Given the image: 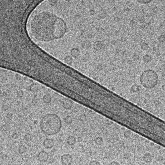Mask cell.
<instances>
[{
	"label": "cell",
	"mask_w": 165,
	"mask_h": 165,
	"mask_svg": "<svg viewBox=\"0 0 165 165\" xmlns=\"http://www.w3.org/2000/svg\"><path fill=\"white\" fill-rule=\"evenodd\" d=\"M152 57L148 54H146L143 57V61L146 64H148L152 61Z\"/></svg>",
	"instance_id": "4fadbf2b"
},
{
	"label": "cell",
	"mask_w": 165,
	"mask_h": 165,
	"mask_svg": "<svg viewBox=\"0 0 165 165\" xmlns=\"http://www.w3.org/2000/svg\"><path fill=\"white\" fill-rule=\"evenodd\" d=\"M64 121H65V123L67 125H70L72 123L73 120H72V118L70 116H67L65 118Z\"/></svg>",
	"instance_id": "ac0fdd59"
},
{
	"label": "cell",
	"mask_w": 165,
	"mask_h": 165,
	"mask_svg": "<svg viewBox=\"0 0 165 165\" xmlns=\"http://www.w3.org/2000/svg\"><path fill=\"white\" fill-rule=\"evenodd\" d=\"M33 139V135L30 133H26L24 136V139L27 142H30Z\"/></svg>",
	"instance_id": "e0dca14e"
},
{
	"label": "cell",
	"mask_w": 165,
	"mask_h": 165,
	"mask_svg": "<svg viewBox=\"0 0 165 165\" xmlns=\"http://www.w3.org/2000/svg\"><path fill=\"white\" fill-rule=\"evenodd\" d=\"M158 75L152 70H147L143 71L140 76L141 85L146 89H152L158 82Z\"/></svg>",
	"instance_id": "3957f363"
},
{
	"label": "cell",
	"mask_w": 165,
	"mask_h": 165,
	"mask_svg": "<svg viewBox=\"0 0 165 165\" xmlns=\"http://www.w3.org/2000/svg\"><path fill=\"white\" fill-rule=\"evenodd\" d=\"M89 164L90 165H101V163L97 160H92V161H90V163H89Z\"/></svg>",
	"instance_id": "cb8c5ba5"
},
{
	"label": "cell",
	"mask_w": 165,
	"mask_h": 165,
	"mask_svg": "<svg viewBox=\"0 0 165 165\" xmlns=\"http://www.w3.org/2000/svg\"><path fill=\"white\" fill-rule=\"evenodd\" d=\"M94 141H95L96 144L98 145V146H100L103 143V139L102 137H101L100 136H98L95 138Z\"/></svg>",
	"instance_id": "2e32d148"
},
{
	"label": "cell",
	"mask_w": 165,
	"mask_h": 165,
	"mask_svg": "<svg viewBox=\"0 0 165 165\" xmlns=\"http://www.w3.org/2000/svg\"><path fill=\"white\" fill-rule=\"evenodd\" d=\"M62 107L66 110H69L72 107L73 102L72 101L69 99H65L62 102Z\"/></svg>",
	"instance_id": "8992f818"
},
{
	"label": "cell",
	"mask_w": 165,
	"mask_h": 165,
	"mask_svg": "<svg viewBox=\"0 0 165 165\" xmlns=\"http://www.w3.org/2000/svg\"><path fill=\"white\" fill-rule=\"evenodd\" d=\"M80 54V51L77 48H74L70 51L71 56L74 58H77Z\"/></svg>",
	"instance_id": "30bf717a"
},
{
	"label": "cell",
	"mask_w": 165,
	"mask_h": 165,
	"mask_svg": "<svg viewBox=\"0 0 165 165\" xmlns=\"http://www.w3.org/2000/svg\"><path fill=\"white\" fill-rule=\"evenodd\" d=\"M16 77H17V79H18V80H20L21 79V76L19 75H17V74L16 75Z\"/></svg>",
	"instance_id": "1f68e13d"
},
{
	"label": "cell",
	"mask_w": 165,
	"mask_h": 165,
	"mask_svg": "<svg viewBox=\"0 0 165 165\" xmlns=\"http://www.w3.org/2000/svg\"><path fill=\"white\" fill-rule=\"evenodd\" d=\"M77 149H78V150H79V152H82V151H83V150H84V148H83L82 145H79V146H78V148H77Z\"/></svg>",
	"instance_id": "f1b7e54d"
},
{
	"label": "cell",
	"mask_w": 165,
	"mask_h": 165,
	"mask_svg": "<svg viewBox=\"0 0 165 165\" xmlns=\"http://www.w3.org/2000/svg\"><path fill=\"white\" fill-rule=\"evenodd\" d=\"M131 134H132V133H131L130 131L127 130V131L125 132L124 133V136L126 138H128L131 135Z\"/></svg>",
	"instance_id": "603a6c76"
},
{
	"label": "cell",
	"mask_w": 165,
	"mask_h": 165,
	"mask_svg": "<svg viewBox=\"0 0 165 165\" xmlns=\"http://www.w3.org/2000/svg\"><path fill=\"white\" fill-rule=\"evenodd\" d=\"M40 128L42 132L49 136L56 135L62 128V121L55 114H48L42 118Z\"/></svg>",
	"instance_id": "7a4b0ae2"
},
{
	"label": "cell",
	"mask_w": 165,
	"mask_h": 165,
	"mask_svg": "<svg viewBox=\"0 0 165 165\" xmlns=\"http://www.w3.org/2000/svg\"><path fill=\"white\" fill-rule=\"evenodd\" d=\"M149 46L147 43H145V42L143 43L141 45V49L143 51H147L149 49Z\"/></svg>",
	"instance_id": "44dd1931"
},
{
	"label": "cell",
	"mask_w": 165,
	"mask_h": 165,
	"mask_svg": "<svg viewBox=\"0 0 165 165\" xmlns=\"http://www.w3.org/2000/svg\"><path fill=\"white\" fill-rule=\"evenodd\" d=\"M158 40L159 42L160 43H163L165 41V36L164 35H160L158 38Z\"/></svg>",
	"instance_id": "7402d4cb"
},
{
	"label": "cell",
	"mask_w": 165,
	"mask_h": 165,
	"mask_svg": "<svg viewBox=\"0 0 165 165\" xmlns=\"http://www.w3.org/2000/svg\"><path fill=\"white\" fill-rule=\"evenodd\" d=\"M62 165H71L73 160L72 157L69 154H65L61 158Z\"/></svg>",
	"instance_id": "277c9868"
},
{
	"label": "cell",
	"mask_w": 165,
	"mask_h": 165,
	"mask_svg": "<svg viewBox=\"0 0 165 165\" xmlns=\"http://www.w3.org/2000/svg\"><path fill=\"white\" fill-rule=\"evenodd\" d=\"M42 100H43V101L44 103L48 104H49L51 102L52 97L49 94H47L44 95V96L43 97Z\"/></svg>",
	"instance_id": "8fae6325"
},
{
	"label": "cell",
	"mask_w": 165,
	"mask_h": 165,
	"mask_svg": "<svg viewBox=\"0 0 165 165\" xmlns=\"http://www.w3.org/2000/svg\"><path fill=\"white\" fill-rule=\"evenodd\" d=\"M153 159L152 155L149 153L145 154L142 157V160L146 163H150L152 162Z\"/></svg>",
	"instance_id": "ba28073f"
},
{
	"label": "cell",
	"mask_w": 165,
	"mask_h": 165,
	"mask_svg": "<svg viewBox=\"0 0 165 165\" xmlns=\"http://www.w3.org/2000/svg\"><path fill=\"white\" fill-rule=\"evenodd\" d=\"M79 120L81 122H84V121H85V120H86V117L84 115H81V116L79 117Z\"/></svg>",
	"instance_id": "4316f807"
},
{
	"label": "cell",
	"mask_w": 165,
	"mask_h": 165,
	"mask_svg": "<svg viewBox=\"0 0 165 165\" xmlns=\"http://www.w3.org/2000/svg\"><path fill=\"white\" fill-rule=\"evenodd\" d=\"M77 141V139L74 136H69L66 139V142L67 144L70 146L74 145Z\"/></svg>",
	"instance_id": "9c48e42d"
},
{
	"label": "cell",
	"mask_w": 165,
	"mask_h": 165,
	"mask_svg": "<svg viewBox=\"0 0 165 165\" xmlns=\"http://www.w3.org/2000/svg\"><path fill=\"white\" fill-rule=\"evenodd\" d=\"M109 165H120V163L118 162H117V161H112V162H111L109 164Z\"/></svg>",
	"instance_id": "83f0119b"
},
{
	"label": "cell",
	"mask_w": 165,
	"mask_h": 165,
	"mask_svg": "<svg viewBox=\"0 0 165 165\" xmlns=\"http://www.w3.org/2000/svg\"><path fill=\"white\" fill-rule=\"evenodd\" d=\"M24 95V92L22 90H20L17 92V96L18 98H22Z\"/></svg>",
	"instance_id": "d4e9b609"
},
{
	"label": "cell",
	"mask_w": 165,
	"mask_h": 165,
	"mask_svg": "<svg viewBox=\"0 0 165 165\" xmlns=\"http://www.w3.org/2000/svg\"><path fill=\"white\" fill-rule=\"evenodd\" d=\"M64 60L66 64L69 65H71L73 62V59L71 56H67L64 59Z\"/></svg>",
	"instance_id": "9a60e30c"
},
{
	"label": "cell",
	"mask_w": 165,
	"mask_h": 165,
	"mask_svg": "<svg viewBox=\"0 0 165 165\" xmlns=\"http://www.w3.org/2000/svg\"><path fill=\"white\" fill-rule=\"evenodd\" d=\"M43 145L46 149L52 148L54 145V141L52 139L46 138L43 141Z\"/></svg>",
	"instance_id": "52a82bcc"
},
{
	"label": "cell",
	"mask_w": 165,
	"mask_h": 165,
	"mask_svg": "<svg viewBox=\"0 0 165 165\" xmlns=\"http://www.w3.org/2000/svg\"><path fill=\"white\" fill-rule=\"evenodd\" d=\"M141 87L140 85L137 84H134L131 87V91L133 93H137L140 91Z\"/></svg>",
	"instance_id": "7c38bea8"
},
{
	"label": "cell",
	"mask_w": 165,
	"mask_h": 165,
	"mask_svg": "<svg viewBox=\"0 0 165 165\" xmlns=\"http://www.w3.org/2000/svg\"><path fill=\"white\" fill-rule=\"evenodd\" d=\"M12 117H13V116H12V114L9 113V114H8L7 115V118L8 120H12Z\"/></svg>",
	"instance_id": "f546056e"
},
{
	"label": "cell",
	"mask_w": 165,
	"mask_h": 165,
	"mask_svg": "<svg viewBox=\"0 0 165 165\" xmlns=\"http://www.w3.org/2000/svg\"><path fill=\"white\" fill-rule=\"evenodd\" d=\"M66 1H70V0H66Z\"/></svg>",
	"instance_id": "d6a6232c"
},
{
	"label": "cell",
	"mask_w": 165,
	"mask_h": 165,
	"mask_svg": "<svg viewBox=\"0 0 165 165\" xmlns=\"http://www.w3.org/2000/svg\"><path fill=\"white\" fill-rule=\"evenodd\" d=\"M12 137L14 139H17L18 137V134L17 133V132H14L12 135Z\"/></svg>",
	"instance_id": "484cf974"
},
{
	"label": "cell",
	"mask_w": 165,
	"mask_h": 165,
	"mask_svg": "<svg viewBox=\"0 0 165 165\" xmlns=\"http://www.w3.org/2000/svg\"><path fill=\"white\" fill-rule=\"evenodd\" d=\"M136 1L141 4H148L151 3L153 0H136Z\"/></svg>",
	"instance_id": "ffe728a7"
},
{
	"label": "cell",
	"mask_w": 165,
	"mask_h": 165,
	"mask_svg": "<svg viewBox=\"0 0 165 165\" xmlns=\"http://www.w3.org/2000/svg\"><path fill=\"white\" fill-rule=\"evenodd\" d=\"M49 157V154L45 151H42L40 152L37 155L38 160L40 162H45L48 160Z\"/></svg>",
	"instance_id": "5b68a950"
},
{
	"label": "cell",
	"mask_w": 165,
	"mask_h": 165,
	"mask_svg": "<svg viewBox=\"0 0 165 165\" xmlns=\"http://www.w3.org/2000/svg\"><path fill=\"white\" fill-rule=\"evenodd\" d=\"M32 27L34 37L40 41H50L62 37L66 32V25L62 19L52 14L43 13L36 16Z\"/></svg>",
	"instance_id": "6da1fadb"
},
{
	"label": "cell",
	"mask_w": 165,
	"mask_h": 165,
	"mask_svg": "<svg viewBox=\"0 0 165 165\" xmlns=\"http://www.w3.org/2000/svg\"><path fill=\"white\" fill-rule=\"evenodd\" d=\"M103 44L100 41H97L94 43V48L97 50H101L102 48Z\"/></svg>",
	"instance_id": "d6986e66"
},
{
	"label": "cell",
	"mask_w": 165,
	"mask_h": 165,
	"mask_svg": "<svg viewBox=\"0 0 165 165\" xmlns=\"http://www.w3.org/2000/svg\"><path fill=\"white\" fill-rule=\"evenodd\" d=\"M83 139L81 137H77V142H79V143H80V142H81L82 141Z\"/></svg>",
	"instance_id": "4dcf8cb0"
},
{
	"label": "cell",
	"mask_w": 165,
	"mask_h": 165,
	"mask_svg": "<svg viewBox=\"0 0 165 165\" xmlns=\"http://www.w3.org/2000/svg\"><path fill=\"white\" fill-rule=\"evenodd\" d=\"M27 149L26 146L24 145H21L18 149V152L20 153L21 154H23L26 153L27 151Z\"/></svg>",
	"instance_id": "5bb4252c"
}]
</instances>
